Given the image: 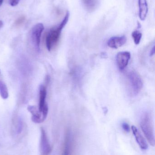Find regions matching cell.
<instances>
[{
	"label": "cell",
	"instance_id": "obj_1",
	"mask_svg": "<svg viewBox=\"0 0 155 155\" xmlns=\"http://www.w3.org/2000/svg\"><path fill=\"white\" fill-rule=\"evenodd\" d=\"M69 16L70 13L68 11H67L65 16L61 23L58 26L52 28L47 33L45 38V45L47 50L49 51H52L58 43L62 30L68 22Z\"/></svg>",
	"mask_w": 155,
	"mask_h": 155
},
{
	"label": "cell",
	"instance_id": "obj_2",
	"mask_svg": "<svg viewBox=\"0 0 155 155\" xmlns=\"http://www.w3.org/2000/svg\"><path fill=\"white\" fill-rule=\"evenodd\" d=\"M140 126L150 144L154 146L155 136L153 125L150 114L146 113L143 115L140 121Z\"/></svg>",
	"mask_w": 155,
	"mask_h": 155
},
{
	"label": "cell",
	"instance_id": "obj_3",
	"mask_svg": "<svg viewBox=\"0 0 155 155\" xmlns=\"http://www.w3.org/2000/svg\"><path fill=\"white\" fill-rule=\"evenodd\" d=\"M127 78L131 93L133 95H137L143 86L142 78L137 72L133 71L128 74Z\"/></svg>",
	"mask_w": 155,
	"mask_h": 155
},
{
	"label": "cell",
	"instance_id": "obj_4",
	"mask_svg": "<svg viewBox=\"0 0 155 155\" xmlns=\"http://www.w3.org/2000/svg\"><path fill=\"white\" fill-rule=\"evenodd\" d=\"M44 29L42 23L35 25L31 29L29 34V41L32 47L35 51L39 52L40 50L41 38Z\"/></svg>",
	"mask_w": 155,
	"mask_h": 155
},
{
	"label": "cell",
	"instance_id": "obj_5",
	"mask_svg": "<svg viewBox=\"0 0 155 155\" xmlns=\"http://www.w3.org/2000/svg\"><path fill=\"white\" fill-rule=\"evenodd\" d=\"M39 106L38 108L44 118L45 119L48 115V106L46 102L47 91L45 85H41L39 87Z\"/></svg>",
	"mask_w": 155,
	"mask_h": 155
},
{
	"label": "cell",
	"instance_id": "obj_6",
	"mask_svg": "<svg viewBox=\"0 0 155 155\" xmlns=\"http://www.w3.org/2000/svg\"><path fill=\"white\" fill-rule=\"evenodd\" d=\"M41 138L40 142V155H50L52 152V147L49 143L47 135L44 129H41Z\"/></svg>",
	"mask_w": 155,
	"mask_h": 155
},
{
	"label": "cell",
	"instance_id": "obj_7",
	"mask_svg": "<svg viewBox=\"0 0 155 155\" xmlns=\"http://www.w3.org/2000/svg\"><path fill=\"white\" fill-rule=\"evenodd\" d=\"M131 57V53L128 51L120 52L117 54L116 56V62L119 70L123 71L126 68Z\"/></svg>",
	"mask_w": 155,
	"mask_h": 155
},
{
	"label": "cell",
	"instance_id": "obj_8",
	"mask_svg": "<svg viewBox=\"0 0 155 155\" xmlns=\"http://www.w3.org/2000/svg\"><path fill=\"white\" fill-rule=\"evenodd\" d=\"M73 148V142L70 131H67L66 133L63 145L62 151L61 155H72Z\"/></svg>",
	"mask_w": 155,
	"mask_h": 155
},
{
	"label": "cell",
	"instance_id": "obj_9",
	"mask_svg": "<svg viewBox=\"0 0 155 155\" xmlns=\"http://www.w3.org/2000/svg\"><path fill=\"white\" fill-rule=\"evenodd\" d=\"M131 130L133 132V134L136 140V143L138 144L140 148L143 150H146L148 148V146L147 142L143 136L141 134L138 129L136 127L133 125L131 127Z\"/></svg>",
	"mask_w": 155,
	"mask_h": 155
},
{
	"label": "cell",
	"instance_id": "obj_10",
	"mask_svg": "<svg viewBox=\"0 0 155 155\" xmlns=\"http://www.w3.org/2000/svg\"><path fill=\"white\" fill-rule=\"evenodd\" d=\"M27 110L32 114V121L35 124H41L45 120L35 106H28Z\"/></svg>",
	"mask_w": 155,
	"mask_h": 155
},
{
	"label": "cell",
	"instance_id": "obj_11",
	"mask_svg": "<svg viewBox=\"0 0 155 155\" xmlns=\"http://www.w3.org/2000/svg\"><path fill=\"white\" fill-rule=\"evenodd\" d=\"M126 42V38L124 35L111 37L107 42V45L110 48L117 49L123 46Z\"/></svg>",
	"mask_w": 155,
	"mask_h": 155
},
{
	"label": "cell",
	"instance_id": "obj_12",
	"mask_svg": "<svg viewBox=\"0 0 155 155\" xmlns=\"http://www.w3.org/2000/svg\"><path fill=\"white\" fill-rule=\"evenodd\" d=\"M139 16L141 21H144L148 13V5L147 0H138Z\"/></svg>",
	"mask_w": 155,
	"mask_h": 155
},
{
	"label": "cell",
	"instance_id": "obj_13",
	"mask_svg": "<svg viewBox=\"0 0 155 155\" xmlns=\"http://www.w3.org/2000/svg\"><path fill=\"white\" fill-rule=\"evenodd\" d=\"M0 95L4 99H7L9 97L7 86L1 79H0Z\"/></svg>",
	"mask_w": 155,
	"mask_h": 155
},
{
	"label": "cell",
	"instance_id": "obj_14",
	"mask_svg": "<svg viewBox=\"0 0 155 155\" xmlns=\"http://www.w3.org/2000/svg\"><path fill=\"white\" fill-rule=\"evenodd\" d=\"M83 3L86 10L93 11L96 6V0H83Z\"/></svg>",
	"mask_w": 155,
	"mask_h": 155
},
{
	"label": "cell",
	"instance_id": "obj_15",
	"mask_svg": "<svg viewBox=\"0 0 155 155\" xmlns=\"http://www.w3.org/2000/svg\"><path fill=\"white\" fill-rule=\"evenodd\" d=\"M143 35L141 32L138 31H135L132 33V36L134 42L136 45L140 44Z\"/></svg>",
	"mask_w": 155,
	"mask_h": 155
},
{
	"label": "cell",
	"instance_id": "obj_16",
	"mask_svg": "<svg viewBox=\"0 0 155 155\" xmlns=\"http://www.w3.org/2000/svg\"><path fill=\"white\" fill-rule=\"evenodd\" d=\"M15 129L17 134H19L22 133L23 129V124L21 120L18 119L17 120V123L15 125Z\"/></svg>",
	"mask_w": 155,
	"mask_h": 155
},
{
	"label": "cell",
	"instance_id": "obj_17",
	"mask_svg": "<svg viewBox=\"0 0 155 155\" xmlns=\"http://www.w3.org/2000/svg\"><path fill=\"white\" fill-rule=\"evenodd\" d=\"M122 128L124 131L126 133H129L130 131V127L129 125L126 123H123L122 124Z\"/></svg>",
	"mask_w": 155,
	"mask_h": 155
},
{
	"label": "cell",
	"instance_id": "obj_18",
	"mask_svg": "<svg viewBox=\"0 0 155 155\" xmlns=\"http://www.w3.org/2000/svg\"><path fill=\"white\" fill-rule=\"evenodd\" d=\"M25 17L24 16H21L16 20L15 21V25H20L24 22Z\"/></svg>",
	"mask_w": 155,
	"mask_h": 155
},
{
	"label": "cell",
	"instance_id": "obj_19",
	"mask_svg": "<svg viewBox=\"0 0 155 155\" xmlns=\"http://www.w3.org/2000/svg\"><path fill=\"white\" fill-rule=\"evenodd\" d=\"M20 2V0H11L10 2V4L11 6H15L18 4Z\"/></svg>",
	"mask_w": 155,
	"mask_h": 155
},
{
	"label": "cell",
	"instance_id": "obj_20",
	"mask_svg": "<svg viewBox=\"0 0 155 155\" xmlns=\"http://www.w3.org/2000/svg\"><path fill=\"white\" fill-rule=\"evenodd\" d=\"M155 53V46H154L152 48V50H151V51H150V56H153L154 55Z\"/></svg>",
	"mask_w": 155,
	"mask_h": 155
},
{
	"label": "cell",
	"instance_id": "obj_21",
	"mask_svg": "<svg viewBox=\"0 0 155 155\" xmlns=\"http://www.w3.org/2000/svg\"><path fill=\"white\" fill-rule=\"evenodd\" d=\"M3 22L2 21L0 20V29L3 27Z\"/></svg>",
	"mask_w": 155,
	"mask_h": 155
},
{
	"label": "cell",
	"instance_id": "obj_22",
	"mask_svg": "<svg viewBox=\"0 0 155 155\" xmlns=\"http://www.w3.org/2000/svg\"><path fill=\"white\" fill-rule=\"evenodd\" d=\"M4 0H0V6L2 5Z\"/></svg>",
	"mask_w": 155,
	"mask_h": 155
},
{
	"label": "cell",
	"instance_id": "obj_23",
	"mask_svg": "<svg viewBox=\"0 0 155 155\" xmlns=\"http://www.w3.org/2000/svg\"><path fill=\"white\" fill-rule=\"evenodd\" d=\"M0 74H1V71H0Z\"/></svg>",
	"mask_w": 155,
	"mask_h": 155
}]
</instances>
